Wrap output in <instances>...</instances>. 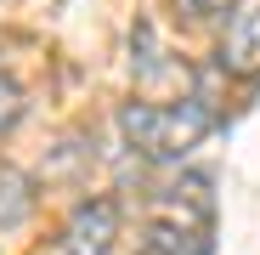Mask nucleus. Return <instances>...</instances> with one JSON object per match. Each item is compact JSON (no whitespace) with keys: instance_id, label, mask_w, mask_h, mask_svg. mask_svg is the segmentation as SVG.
<instances>
[{"instance_id":"39448f33","label":"nucleus","mask_w":260,"mask_h":255,"mask_svg":"<svg viewBox=\"0 0 260 255\" xmlns=\"http://www.w3.org/2000/svg\"><path fill=\"white\" fill-rule=\"evenodd\" d=\"M34 216V182L17 164H0V233H12Z\"/></svg>"},{"instance_id":"423d86ee","label":"nucleus","mask_w":260,"mask_h":255,"mask_svg":"<svg viewBox=\"0 0 260 255\" xmlns=\"http://www.w3.org/2000/svg\"><path fill=\"white\" fill-rule=\"evenodd\" d=\"M17 119H23V91H17V79L0 68V136H6Z\"/></svg>"},{"instance_id":"0eeeda50","label":"nucleus","mask_w":260,"mask_h":255,"mask_svg":"<svg viewBox=\"0 0 260 255\" xmlns=\"http://www.w3.org/2000/svg\"><path fill=\"white\" fill-rule=\"evenodd\" d=\"M226 6H238V0H187L192 17H215V12H226Z\"/></svg>"},{"instance_id":"f03ea898","label":"nucleus","mask_w":260,"mask_h":255,"mask_svg":"<svg viewBox=\"0 0 260 255\" xmlns=\"http://www.w3.org/2000/svg\"><path fill=\"white\" fill-rule=\"evenodd\" d=\"M215 249V199L204 176H181L164 187L142 255H209Z\"/></svg>"},{"instance_id":"f257e3e1","label":"nucleus","mask_w":260,"mask_h":255,"mask_svg":"<svg viewBox=\"0 0 260 255\" xmlns=\"http://www.w3.org/2000/svg\"><path fill=\"white\" fill-rule=\"evenodd\" d=\"M119 131L142 159H181L192 153L209 131H215V108L204 97H181V102H124L119 108Z\"/></svg>"},{"instance_id":"20e7f679","label":"nucleus","mask_w":260,"mask_h":255,"mask_svg":"<svg viewBox=\"0 0 260 255\" xmlns=\"http://www.w3.org/2000/svg\"><path fill=\"white\" fill-rule=\"evenodd\" d=\"M215 63H221V74H232V79H260V6H238L232 12Z\"/></svg>"},{"instance_id":"7ed1b4c3","label":"nucleus","mask_w":260,"mask_h":255,"mask_svg":"<svg viewBox=\"0 0 260 255\" xmlns=\"http://www.w3.org/2000/svg\"><path fill=\"white\" fill-rule=\"evenodd\" d=\"M113 238H119V199L108 193L79 199L62 221V255H108Z\"/></svg>"}]
</instances>
